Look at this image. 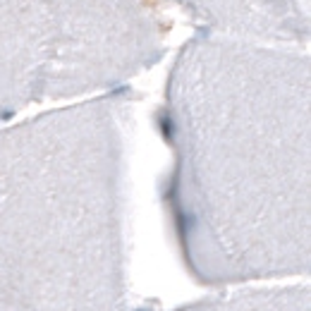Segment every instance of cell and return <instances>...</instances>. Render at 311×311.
I'll return each instance as SVG.
<instances>
[{
    "instance_id": "1",
    "label": "cell",
    "mask_w": 311,
    "mask_h": 311,
    "mask_svg": "<svg viewBox=\"0 0 311 311\" xmlns=\"http://www.w3.org/2000/svg\"><path fill=\"white\" fill-rule=\"evenodd\" d=\"M206 34L251 43L309 39V0H170Z\"/></svg>"
}]
</instances>
